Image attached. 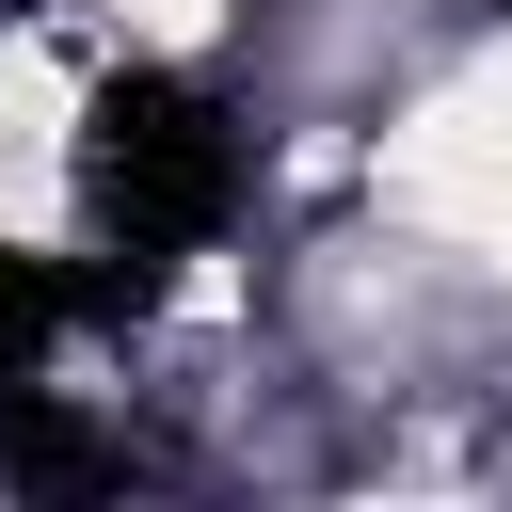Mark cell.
Instances as JSON below:
<instances>
[{
  "label": "cell",
  "instance_id": "cell-1",
  "mask_svg": "<svg viewBox=\"0 0 512 512\" xmlns=\"http://www.w3.org/2000/svg\"><path fill=\"white\" fill-rule=\"evenodd\" d=\"M368 176H384V208L416 240H448V256H480L512 288V48H480L432 96H400L384 144H368Z\"/></svg>",
  "mask_w": 512,
  "mask_h": 512
},
{
  "label": "cell",
  "instance_id": "cell-2",
  "mask_svg": "<svg viewBox=\"0 0 512 512\" xmlns=\"http://www.w3.org/2000/svg\"><path fill=\"white\" fill-rule=\"evenodd\" d=\"M64 144H80V80L48 48H0V240H64Z\"/></svg>",
  "mask_w": 512,
  "mask_h": 512
},
{
  "label": "cell",
  "instance_id": "cell-3",
  "mask_svg": "<svg viewBox=\"0 0 512 512\" xmlns=\"http://www.w3.org/2000/svg\"><path fill=\"white\" fill-rule=\"evenodd\" d=\"M96 16H128L144 48H208V32H224V0H96Z\"/></svg>",
  "mask_w": 512,
  "mask_h": 512
}]
</instances>
